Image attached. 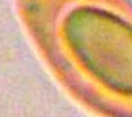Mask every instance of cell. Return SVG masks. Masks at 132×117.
Segmentation results:
<instances>
[{
	"instance_id": "6da1fadb",
	"label": "cell",
	"mask_w": 132,
	"mask_h": 117,
	"mask_svg": "<svg viewBox=\"0 0 132 117\" xmlns=\"http://www.w3.org/2000/svg\"><path fill=\"white\" fill-rule=\"evenodd\" d=\"M105 26L106 32H92V40L78 42L82 57L116 89L132 91V33L108 16Z\"/></svg>"
}]
</instances>
